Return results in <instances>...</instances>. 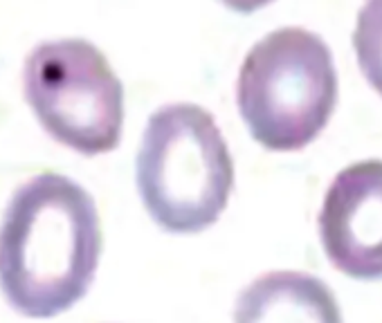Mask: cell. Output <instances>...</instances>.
Returning <instances> with one entry per match:
<instances>
[{"label":"cell","instance_id":"6da1fadb","mask_svg":"<svg viewBox=\"0 0 382 323\" xmlns=\"http://www.w3.org/2000/svg\"><path fill=\"white\" fill-rule=\"evenodd\" d=\"M101 254L92 195L59 173L30 177L0 222V289L16 312L50 319L88 292Z\"/></svg>","mask_w":382,"mask_h":323},{"label":"cell","instance_id":"7a4b0ae2","mask_svg":"<svg viewBox=\"0 0 382 323\" xmlns=\"http://www.w3.org/2000/svg\"><path fill=\"white\" fill-rule=\"evenodd\" d=\"M234 162L214 117L196 103H169L148 117L137 153V188L169 234H198L225 211Z\"/></svg>","mask_w":382,"mask_h":323},{"label":"cell","instance_id":"3957f363","mask_svg":"<svg viewBox=\"0 0 382 323\" xmlns=\"http://www.w3.org/2000/svg\"><path fill=\"white\" fill-rule=\"evenodd\" d=\"M337 72L328 45L301 27L268 34L247 52L236 103L254 139L268 151H299L328 123Z\"/></svg>","mask_w":382,"mask_h":323},{"label":"cell","instance_id":"277c9868","mask_svg":"<svg viewBox=\"0 0 382 323\" xmlns=\"http://www.w3.org/2000/svg\"><path fill=\"white\" fill-rule=\"evenodd\" d=\"M23 90L45 133L81 155L117 148L124 85L99 47L83 38L36 45L23 68Z\"/></svg>","mask_w":382,"mask_h":323},{"label":"cell","instance_id":"5b68a950","mask_svg":"<svg viewBox=\"0 0 382 323\" xmlns=\"http://www.w3.org/2000/svg\"><path fill=\"white\" fill-rule=\"evenodd\" d=\"M319 236L328 260L360 281L382 278V162L340 170L326 191Z\"/></svg>","mask_w":382,"mask_h":323},{"label":"cell","instance_id":"8992f818","mask_svg":"<svg viewBox=\"0 0 382 323\" xmlns=\"http://www.w3.org/2000/svg\"><path fill=\"white\" fill-rule=\"evenodd\" d=\"M234 323H342L328 285L301 272H270L236 301Z\"/></svg>","mask_w":382,"mask_h":323},{"label":"cell","instance_id":"52a82bcc","mask_svg":"<svg viewBox=\"0 0 382 323\" xmlns=\"http://www.w3.org/2000/svg\"><path fill=\"white\" fill-rule=\"evenodd\" d=\"M353 45L364 79L382 94V0H366L362 5Z\"/></svg>","mask_w":382,"mask_h":323},{"label":"cell","instance_id":"ba28073f","mask_svg":"<svg viewBox=\"0 0 382 323\" xmlns=\"http://www.w3.org/2000/svg\"><path fill=\"white\" fill-rule=\"evenodd\" d=\"M225 7H229L232 12H238V14H252V12H259L263 7H268L272 0H220Z\"/></svg>","mask_w":382,"mask_h":323}]
</instances>
